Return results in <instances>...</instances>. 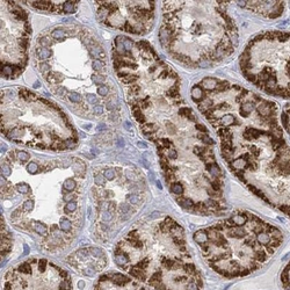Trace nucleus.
I'll list each match as a JSON object with an SVG mask.
<instances>
[{
	"label": "nucleus",
	"instance_id": "13",
	"mask_svg": "<svg viewBox=\"0 0 290 290\" xmlns=\"http://www.w3.org/2000/svg\"><path fill=\"white\" fill-rule=\"evenodd\" d=\"M89 50V53L92 55V57H94V58H104V57H106V53L104 52V50H102V48L101 46H91V48H88Z\"/></svg>",
	"mask_w": 290,
	"mask_h": 290
},
{
	"label": "nucleus",
	"instance_id": "14",
	"mask_svg": "<svg viewBox=\"0 0 290 290\" xmlns=\"http://www.w3.org/2000/svg\"><path fill=\"white\" fill-rule=\"evenodd\" d=\"M75 2H77V1H65V2L63 4L62 12L67 13V14L75 13Z\"/></svg>",
	"mask_w": 290,
	"mask_h": 290
},
{
	"label": "nucleus",
	"instance_id": "28",
	"mask_svg": "<svg viewBox=\"0 0 290 290\" xmlns=\"http://www.w3.org/2000/svg\"><path fill=\"white\" fill-rule=\"evenodd\" d=\"M38 44L41 45V48H48L49 45L51 44V41L48 36H44V37H40L38 38Z\"/></svg>",
	"mask_w": 290,
	"mask_h": 290
},
{
	"label": "nucleus",
	"instance_id": "18",
	"mask_svg": "<svg viewBox=\"0 0 290 290\" xmlns=\"http://www.w3.org/2000/svg\"><path fill=\"white\" fill-rule=\"evenodd\" d=\"M59 225H60V229L64 231V232H69V231H71V229H72V223L67 219V218H62L59 222Z\"/></svg>",
	"mask_w": 290,
	"mask_h": 290
},
{
	"label": "nucleus",
	"instance_id": "43",
	"mask_svg": "<svg viewBox=\"0 0 290 290\" xmlns=\"http://www.w3.org/2000/svg\"><path fill=\"white\" fill-rule=\"evenodd\" d=\"M93 113H94L95 115H97V116L102 115V114H104V107H102V106H100V104H97V106H95V107H94Z\"/></svg>",
	"mask_w": 290,
	"mask_h": 290
},
{
	"label": "nucleus",
	"instance_id": "47",
	"mask_svg": "<svg viewBox=\"0 0 290 290\" xmlns=\"http://www.w3.org/2000/svg\"><path fill=\"white\" fill-rule=\"evenodd\" d=\"M141 91V87L138 86V85H132L131 87H130V92L134 94V93H138Z\"/></svg>",
	"mask_w": 290,
	"mask_h": 290
},
{
	"label": "nucleus",
	"instance_id": "20",
	"mask_svg": "<svg viewBox=\"0 0 290 290\" xmlns=\"http://www.w3.org/2000/svg\"><path fill=\"white\" fill-rule=\"evenodd\" d=\"M16 158H18L20 161L26 163V161H28L30 159V155L28 152H26V151H19V152L16 153Z\"/></svg>",
	"mask_w": 290,
	"mask_h": 290
},
{
	"label": "nucleus",
	"instance_id": "19",
	"mask_svg": "<svg viewBox=\"0 0 290 290\" xmlns=\"http://www.w3.org/2000/svg\"><path fill=\"white\" fill-rule=\"evenodd\" d=\"M51 36L55 40H60V41H63V40H65V37H66V34H65V31L63 29H55L51 33Z\"/></svg>",
	"mask_w": 290,
	"mask_h": 290
},
{
	"label": "nucleus",
	"instance_id": "45",
	"mask_svg": "<svg viewBox=\"0 0 290 290\" xmlns=\"http://www.w3.org/2000/svg\"><path fill=\"white\" fill-rule=\"evenodd\" d=\"M19 44L21 46V49H27V46H28V40H27V38H20V40H19Z\"/></svg>",
	"mask_w": 290,
	"mask_h": 290
},
{
	"label": "nucleus",
	"instance_id": "4",
	"mask_svg": "<svg viewBox=\"0 0 290 290\" xmlns=\"http://www.w3.org/2000/svg\"><path fill=\"white\" fill-rule=\"evenodd\" d=\"M240 69L266 94L290 100V31L269 30L252 38L240 56Z\"/></svg>",
	"mask_w": 290,
	"mask_h": 290
},
{
	"label": "nucleus",
	"instance_id": "46",
	"mask_svg": "<svg viewBox=\"0 0 290 290\" xmlns=\"http://www.w3.org/2000/svg\"><path fill=\"white\" fill-rule=\"evenodd\" d=\"M87 101H88V104H95L97 102V97H95V95H93V94H88V95H87Z\"/></svg>",
	"mask_w": 290,
	"mask_h": 290
},
{
	"label": "nucleus",
	"instance_id": "6",
	"mask_svg": "<svg viewBox=\"0 0 290 290\" xmlns=\"http://www.w3.org/2000/svg\"><path fill=\"white\" fill-rule=\"evenodd\" d=\"M280 280H281V285H282L283 290H290V261L289 263L283 268Z\"/></svg>",
	"mask_w": 290,
	"mask_h": 290
},
{
	"label": "nucleus",
	"instance_id": "21",
	"mask_svg": "<svg viewBox=\"0 0 290 290\" xmlns=\"http://www.w3.org/2000/svg\"><path fill=\"white\" fill-rule=\"evenodd\" d=\"M122 82H124V84H132V82L137 81L138 80V75H130V73H128V75H126V77H123L122 79Z\"/></svg>",
	"mask_w": 290,
	"mask_h": 290
},
{
	"label": "nucleus",
	"instance_id": "56",
	"mask_svg": "<svg viewBox=\"0 0 290 290\" xmlns=\"http://www.w3.org/2000/svg\"><path fill=\"white\" fill-rule=\"evenodd\" d=\"M288 6H289V8H290V2H289V4H288Z\"/></svg>",
	"mask_w": 290,
	"mask_h": 290
},
{
	"label": "nucleus",
	"instance_id": "33",
	"mask_svg": "<svg viewBox=\"0 0 290 290\" xmlns=\"http://www.w3.org/2000/svg\"><path fill=\"white\" fill-rule=\"evenodd\" d=\"M123 43H124V48H126V51H131L132 50V46H134V43H132V41L130 40V38L128 37H124V40H123Z\"/></svg>",
	"mask_w": 290,
	"mask_h": 290
},
{
	"label": "nucleus",
	"instance_id": "41",
	"mask_svg": "<svg viewBox=\"0 0 290 290\" xmlns=\"http://www.w3.org/2000/svg\"><path fill=\"white\" fill-rule=\"evenodd\" d=\"M128 200H129V202L130 203H132V204H136V203H138L139 202V196L138 195H136V194H132V195H129L128 196Z\"/></svg>",
	"mask_w": 290,
	"mask_h": 290
},
{
	"label": "nucleus",
	"instance_id": "52",
	"mask_svg": "<svg viewBox=\"0 0 290 290\" xmlns=\"http://www.w3.org/2000/svg\"><path fill=\"white\" fill-rule=\"evenodd\" d=\"M124 126H126V130H129V131H132V126H131V124H130V122H124Z\"/></svg>",
	"mask_w": 290,
	"mask_h": 290
},
{
	"label": "nucleus",
	"instance_id": "55",
	"mask_svg": "<svg viewBox=\"0 0 290 290\" xmlns=\"http://www.w3.org/2000/svg\"><path fill=\"white\" fill-rule=\"evenodd\" d=\"M38 86H41V85H40L38 82H35V84H34V87H35V88H37Z\"/></svg>",
	"mask_w": 290,
	"mask_h": 290
},
{
	"label": "nucleus",
	"instance_id": "9",
	"mask_svg": "<svg viewBox=\"0 0 290 290\" xmlns=\"http://www.w3.org/2000/svg\"><path fill=\"white\" fill-rule=\"evenodd\" d=\"M46 81L52 84V85H56V84H59L64 80V77L63 75H60L58 72H53V71H50L48 75H46Z\"/></svg>",
	"mask_w": 290,
	"mask_h": 290
},
{
	"label": "nucleus",
	"instance_id": "38",
	"mask_svg": "<svg viewBox=\"0 0 290 290\" xmlns=\"http://www.w3.org/2000/svg\"><path fill=\"white\" fill-rule=\"evenodd\" d=\"M40 71L43 72V73H45V72H50V65H49L46 62H42V63L40 64Z\"/></svg>",
	"mask_w": 290,
	"mask_h": 290
},
{
	"label": "nucleus",
	"instance_id": "42",
	"mask_svg": "<svg viewBox=\"0 0 290 290\" xmlns=\"http://www.w3.org/2000/svg\"><path fill=\"white\" fill-rule=\"evenodd\" d=\"M11 134H8V138H12V139H15L16 137H19L20 136V130L19 129H13L12 131H9Z\"/></svg>",
	"mask_w": 290,
	"mask_h": 290
},
{
	"label": "nucleus",
	"instance_id": "11",
	"mask_svg": "<svg viewBox=\"0 0 290 290\" xmlns=\"http://www.w3.org/2000/svg\"><path fill=\"white\" fill-rule=\"evenodd\" d=\"M158 129H159L158 126L155 124V123H145V124L142 126V131L144 132V135L156 134L157 131H158Z\"/></svg>",
	"mask_w": 290,
	"mask_h": 290
},
{
	"label": "nucleus",
	"instance_id": "22",
	"mask_svg": "<svg viewBox=\"0 0 290 290\" xmlns=\"http://www.w3.org/2000/svg\"><path fill=\"white\" fill-rule=\"evenodd\" d=\"M69 100L73 104H80L81 102V95H79L75 92H71V93H69Z\"/></svg>",
	"mask_w": 290,
	"mask_h": 290
},
{
	"label": "nucleus",
	"instance_id": "44",
	"mask_svg": "<svg viewBox=\"0 0 290 290\" xmlns=\"http://www.w3.org/2000/svg\"><path fill=\"white\" fill-rule=\"evenodd\" d=\"M46 265H48V261L44 260V259H42V260L38 261V269L41 270V272H44L45 268H46Z\"/></svg>",
	"mask_w": 290,
	"mask_h": 290
},
{
	"label": "nucleus",
	"instance_id": "12",
	"mask_svg": "<svg viewBox=\"0 0 290 290\" xmlns=\"http://www.w3.org/2000/svg\"><path fill=\"white\" fill-rule=\"evenodd\" d=\"M12 14L15 16V19L16 20H19V21H24V22H27V19H28V15H27V13L23 11V9H21V8H14V9H12Z\"/></svg>",
	"mask_w": 290,
	"mask_h": 290
},
{
	"label": "nucleus",
	"instance_id": "16",
	"mask_svg": "<svg viewBox=\"0 0 290 290\" xmlns=\"http://www.w3.org/2000/svg\"><path fill=\"white\" fill-rule=\"evenodd\" d=\"M33 229H34V231H35L36 233L42 234V236H45V234L48 233V228L42 223H34Z\"/></svg>",
	"mask_w": 290,
	"mask_h": 290
},
{
	"label": "nucleus",
	"instance_id": "31",
	"mask_svg": "<svg viewBox=\"0 0 290 290\" xmlns=\"http://www.w3.org/2000/svg\"><path fill=\"white\" fill-rule=\"evenodd\" d=\"M94 181H95V185L97 186H104V174H94Z\"/></svg>",
	"mask_w": 290,
	"mask_h": 290
},
{
	"label": "nucleus",
	"instance_id": "48",
	"mask_svg": "<svg viewBox=\"0 0 290 290\" xmlns=\"http://www.w3.org/2000/svg\"><path fill=\"white\" fill-rule=\"evenodd\" d=\"M120 210H121V212L126 214V212H128V211L130 210V207H129L128 204H122V206H121V208H120Z\"/></svg>",
	"mask_w": 290,
	"mask_h": 290
},
{
	"label": "nucleus",
	"instance_id": "49",
	"mask_svg": "<svg viewBox=\"0 0 290 290\" xmlns=\"http://www.w3.org/2000/svg\"><path fill=\"white\" fill-rule=\"evenodd\" d=\"M102 218H104V222H108V221H110V219H112V216H110V214H109L108 211H106V212H104Z\"/></svg>",
	"mask_w": 290,
	"mask_h": 290
},
{
	"label": "nucleus",
	"instance_id": "34",
	"mask_svg": "<svg viewBox=\"0 0 290 290\" xmlns=\"http://www.w3.org/2000/svg\"><path fill=\"white\" fill-rule=\"evenodd\" d=\"M92 79H93V81L95 82L97 85H99V86H100V85H102V84L104 82V80H106V77H104V75H93V78H92Z\"/></svg>",
	"mask_w": 290,
	"mask_h": 290
},
{
	"label": "nucleus",
	"instance_id": "27",
	"mask_svg": "<svg viewBox=\"0 0 290 290\" xmlns=\"http://www.w3.org/2000/svg\"><path fill=\"white\" fill-rule=\"evenodd\" d=\"M16 189H18L19 193L28 194L30 190V187H29V185H27V183H19V185L16 186Z\"/></svg>",
	"mask_w": 290,
	"mask_h": 290
},
{
	"label": "nucleus",
	"instance_id": "5",
	"mask_svg": "<svg viewBox=\"0 0 290 290\" xmlns=\"http://www.w3.org/2000/svg\"><path fill=\"white\" fill-rule=\"evenodd\" d=\"M236 2L240 7L248 8L269 19H276L281 16L287 6L284 1H236Z\"/></svg>",
	"mask_w": 290,
	"mask_h": 290
},
{
	"label": "nucleus",
	"instance_id": "7",
	"mask_svg": "<svg viewBox=\"0 0 290 290\" xmlns=\"http://www.w3.org/2000/svg\"><path fill=\"white\" fill-rule=\"evenodd\" d=\"M281 122H282L283 128L290 135V104L284 107L282 114H281Z\"/></svg>",
	"mask_w": 290,
	"mask_h": 290
},
{
	"label": "nucleus",
	"instance_id": "50",
	"mask_svg": "<svg viewBox=\"0 0 290 290\" xmlns=\"http://www.w3.org/2000/svg\"><path fill=\"white\" fill-rule=\"evenodd\" d=\"M24 30H26V33L31 34V26L29 24V22H28V21H27V22H24Z\"/></svg>",
	"mask_w": 290,
	"mask_h": 290
},
{
	"label": "nucleus",
	"instance_id": "3",
	"mask_svg": "<svg viewBox=\"0 0 290 290\" xmlns=\"http://www.w3.org/2000/svg\"><path fill=\"white\" fill-rule=\"evenodd\" d=\"M226 2L217 1L211 13H208L210 4L166 1L164 24L159 30L161 44L171 50L175 44L190 38L173 55L177 58L188 48L187 55L180 62L190 67L208 69L231 56L238 45V33L233 20L225 12Z\"/></svg>",
	"mask_w": 290,
	"mask_h": 290
},
{
	"label": "nucleus",
	"instance_id": "17",
	"mask_svg": "<svg viewBox=\"0 0 290 290\" xmlns=\"http://www.w3.org/2000/svg\"><path fill=\"white\" fill-rule=\"evenodd\" d=\"M1 75L6 78L14 77V67L13 65H4L1 67Z\"/></svg>",
	"mask_w": 290,
	"mask_h": 290
},
{
	"label": "nucleus",
	"instance_id": "36",
	"mask_svg": "<svg viewBox=\"0 0 290 290\" xmlns=\"http://www.w3.org/2000/svg\"><path fill=\"white\" fill-rule=\"evenodd\" d=\"M122 29L126 30V31H128V33H131V34H132V33L135 31L134 26L129 22V21H126V22L123 23V26H122Z\"/></svg>",
	"mask_w": 290,
	"mask_h": 290
},
{
	"label": "nucleus",
	"instance_id": "35",
	"mask_svg": "<svg viewBox=\"0 0 290 290\" xmlns=\"http://www.w3.org/2000/svg\"><path fill=\"white\" fill-rule=\"evenodd\" d=\"M34 208V201L33 200H27L23 203V210L24 211H31Z\"/></svg>",
	"mask_w": 290,
	"mask_h": 290
},
{
	"label": "nucleus",
	"instance_id": "29",
	"mask_svg": "<svg viewBox=\"0 0 290 290\" xmlns=\"http://www.w3.org/2000/svg\"><path fill=\"white\" fill-rule=\"evenodd\" d=\"M11 173H12V171H11V167H9V165L6 164V163H4V164L1 165V174H2V177H9L11 175Z\"/></svg>",
	"mask_w": 290,
	"mask_h": 290
},
{
	"label": "nucleus",
	"instance_id": "23",
	"mask_svg": "<svg viewBox=\"0 0 290 290\" xmlns=\"http://www.w3.org/2000/svg\"><path fill=\"white\" fill-rule=\"evenodd\" d=\"M40 168H41V166H38V165L36 164V163H34V161L29 163L28 166H27V171L29 172L30 174H36V173L40 171Z\"/></svg>",
	"mask_w": 290,
	"mask_h": 290
},
{
	"label": "nucleus",
	"instance_id": "8",
	"mask_svg": "<svg viewBox=\"0 0 290 290\" xmlns=\"http://www.w3.org/2000/svg\"><path fill=\"white\" fill-rule=\"evenodd\" d=\"M30 5L41 11H51L53 2L52 1H30Z\"/></svg>",
	"mask_w": 290,
	"mask_h": 290
},
{
	"label": "nucleus",
	"instance_id": "1",
	"mask_svg": "<svg viewBox=\"0 0 290 290\" xmlns=\"http://www.w3.org/2000/svg\"><path fill=\"white\" fill-rule=\"evenodd\" d=\"M221 152L253 194L290 218V145L280 117L262 126L254 139L221 141Z\"/></svg>",
	"mask_w": 290,
	"mask_h": 290
},
{
	"label": "nucleus",
	"instance_id": "39",
	"mask_svg": "<svg viewBox=\"0 0 290 290\" xmlns=\"http://www.w3.org/2000/svg\"><path fill=\"white\" fill-rule=\"evenodd\" d=\"M64 144H65L66 149H73L77 145V139H66V141H64Z\"/></svg>",
	"mask_w": 290,
	"mask_h": 290
},
{
	"label": "nucleus",
	"instance_id": "25",
	"mask_svg": "<svg viewBox=\"0 0 290 290\" xmlns=\"http://www.w3.org/2000/svg\"><path fill=\"white\" fill-rule=\"evenodd\" d=\"M92 66H93V69L97 71V72H100V71H102L104 67V64L102 60L100 59H95L93 60V63H92Z\"/></svg>",
	"mask_w": 290,
	"mask_h": 290
},
{
	"label": "nucleus",
	"instance_id": "30",
	"mask_svg": "<svg viewBox=\"0 0 290 290\" xmlns=\"http://www.w3.org/2000/svg\"><path fill=\"white\" fill-rule=\"evenodd\" d=\"M137 46L141 49V50H143V51H149L150 48H151V45H150L149 42H146V41H139L138 43H137Z\"/></svg>",
	"mask_w": 290,
	"mask_h": 290
},
{
	"label": "nucleus",
	"instance_id": "26",
	"mask_svg": "<svg viewBox=\"0 0 290 290\" xmlns=\"http://www.w3.org/2000/svg\"><path fill=\"white\" fill-rule=\"evenodd\" d=\"M97 92L100 97H106V95H108V93H109V88H108V86H106L104 84H102V85H100V86L97 87Z\"/></svg>",
	"mask_w": 290,
	"mask_h": 290
},
{
	"label": "nucleus",
	"instance_id": "24",
	"mask_svg": "<svg viewBox=\"0 0 290 290\" xmlns=\"http://www.w3.org/2000/svg\"><path fill=\"white\" fill-rule=\"evenodd\" d=\"M77 202L75 201H70L66 203V206H65V209H64V211L65 212H73V211H75L77 210Z\"/></svg>",
	"mask_w": 290,
	"mask_h": 290
},
{
	"label": "nucleus",
	"instance_id": "2",
	"mask_svg": "<svg viewBox=\"0 0 290 290\" xmlns=\"http://www.w3.org/2000/svg\"><path fill=\"white\" fill-rule=\"evenodd\" d=\"M203 258L217 274L233 279L255 272L283 243V232L248 211H236L229 218L194 233Z\"/></svg>",
	"mask_w": 290,
	"mask_h": 290
},
{
	"label": "nucleus",
	"instance_id": "15",
	"mask_svg": "<svg viewBox=\"0 0 290 290\" xmlns=\"http://www.w3.org/2000/svg\"><path fill=\"white\" fill-rule=\"evenodd\" d=\"M63 188L64 190H67L69 193L73 192L75 188H77V182H75V179H66L63 183Z\"/></svg>",
	"mask_w": 290,
	"mask_h": 290
},
{
	"label": "nucleus",
	"instance_id": "51",
	"mask_svg": "<svg viewBox=\"0 0 290 290\" xmlns=\"http://www.w3.org/2000/svg\"><path fill=\"white\" fill-rule=\"evenodd\" d=\"M106 108H107L108 110H113V109L115 108V104H113L112 101H108V102L106 104Z\"/></svg>",
	"mask_w": 290,
	"mask_h": 290
},
{
	"label": "nucleus",
	"instance_id": "10",
	"mask_svg": "<svg viewBox=\"0 0 290 290\" xmlns=\"http://www.w3.org/2000/svg\"><path fill=\"white\" fill-rule=\"evenodd\" d=\"M36 56H37L38 59L44 62V60H46L48 58H50L51 50L48 49V48H37V49H36Z\"/></svg>",
	"mask_w": 290,
	"mask_h": 290
},
{
	"label": "nucleus",
	"instance_id": "54",
	"mask_svg": "<svg viewBox=\"0 0 290 290\" xmlns=\"http://www.w3.org/2000/svg\"><path fill=\"white\" fill-rule=\"evenodd\" d=\"M5 150H6V145H5V144H1V151L4 152Z\"/></svg>",
	"mask_w": 290,
	"mask_h": 290
},
{
	"label": "nucleus",
	"instance_id": "37",
	"mask_svg": "<svg viewBox=\"0 0 290 290\" xmlns=\"http://www.w3.org/2000/svg\"><path fill=\"white\" fill-rule=\"evenodd\" d=\"M104 177L108 180H114L115 179V172L113 170H106L104 172Z\"/></svg>",
	"mask_w": 290,
	"mask_h": 290
},
{
	"label": "nucleus",
	"instance_id": "40",
	"mask_svg": "<svg viewBox=\"0 0 290 290\" xmlns=\"http://www.w3.org/2000/svg\"><path fill=\"white\" fill-rule=\"evenodd\" d=\"M56 93L59 95V97H64L65 95H67V89L64 86H59L58 88H56Z\"/></svg>",
	"mask_w": 290,
	"mask_h": 290
},
{
	"label": "nucleus",
	"instance_id": "32",
	"mask_svg": "<svg viewBox=\"0 0 290 290\" xmlns=\"http://www.w3.org/2000/svg\"><path fill=\"white\" fill-rule=\"evenodd\" d=\"M19 95H20V97H22L23 100L30 101V92L28 91V89L21 88L20 89V92H19Z\"/></svg>",
	"mask_w": 290,
	"mask_h": 290
},
{
	"label": "nucleus",
	"instance_id": "53",
	"mask_svg": "<svg viewBox=\"0 0 290 290\" xmlns=\"http://www.w3.org/2000/svg\"><path fill=\"white\" fill-rule=\"evenodd\" d=\"M138 146H139V148H144V149H146V144H144V143H141V142L138 143Z\"/></svg>",
	"mask_w": 290,
	"mask_h": 290
}]
</instances>
